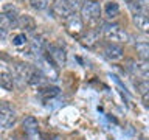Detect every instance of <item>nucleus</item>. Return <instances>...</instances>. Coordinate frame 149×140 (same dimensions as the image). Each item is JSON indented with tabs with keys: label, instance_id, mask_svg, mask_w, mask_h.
<instances>
[{
	"label": "nucleus",
	"instance_id": "nucleus-3",
	"mask_svg": "<svg viewBox=\"0 0 149 140\" xmlns=\"http://www.w3.org/2000/svg\"><path fill=\"white\" fill-rule=\"evenodd\" d=\"M16 121H17L16 111L6 103H2L0 104V128L9 129L16 125Z\"/></svg>",
	"mask_w": 149,
	"mask_h": 140
},
{
	"label": "nucleus",
	"instance_id": "nucleus-25",
	"mask_svg": "<svg viewBox=\"0 0 149 140\" xmlns=\"http://www.w3.org/2000/svg\"><path fill=\"white\" fill-rule=\"evenodd\" d=\"M137 90H138L140 95H144V93H148V90H149V84H148L146 79H143V81L137 83Z\"/></svg>",
	"mask_w": 149,
	"mask_h": 140
},
{
	"label": "nucleus",
	"instance_id": "nucleus-9",
	"mask_svg": "<svg viewBox=\"0 0 149 140\" xmlns=\"http://www.w3.org/2000/svg\"><path fill=\"white\" fill-rule=\"evenodd\" d=\"M16 25L20 28V30H23V33H33L37 28V23L36 20L33 19L31 16H28V14H23V16H19L17 20H16Z\"/></svg>",
	"mask_w": 149,
	"mask_h": 140
},
{
	"label": "nucleus",
	"instance_id": "nucleus-17",
	"mask_svg": "<svg viewBox=\"0 0 149 140\" xmlns=\"http://www.w3.org/2000/svg\"><path fill=\"white\" fill-rule=\"evenodd\" d=\"M37 92H39V95L42 98H53L56 95H59V87L56 86H40L37 89Z\"/></svg>",
	"mask_w": 149,
	"mask_h": 140
},
{
	"label": "nucleus",
	"instance_id": "nucleus-18",
	"mask_svg": "<svg viewBox=\"0 0 149 140\" xmlns=\"http://www.w3.org/2000/svg\"><path fill=\"white\" fill-rule=\"evenodd\" d=\"M45 79H47V76H45V73L42 72V70H36L34 69V72H33V75H31V78L28 79V84H31V86H42V84L45 83Z\"/></svg>",
	"mask_w": 149,
	"mask_h": 140
},
{
	"label": "nucleus",
	"instance_id": "nucleus-21",
	"mask_svg": "<svg viewBox=\"0 0 149 140\" xmlns=\"http://www.w3.org/2000/svg\"><path fill=\"white\" fill-rule=\"evenodd\" d=\"M134 72L137 73V75H140V76H141L143 79H146V78H148V72H149V65H148V62H146V61H143L141 64H135Z\"/></svg>",
	"mask_w": 149,
	"mask_h": 140
},
{
	"label": "nucleus",
	"instance_id": "nucleus-15",
	"mask_svg": "<svg viewBox=\"0 0 149 140\" xmlns=\"http://www.w3.org/2000/svg\"><path fill=\"white\" fill-rule=\"evenodd\" d=\"M2 14H5V16H8L11 20L14 22V25H16V20L19 17V9L14 3H5L2 6Z\"/></svg>",
	"mask_w": 149,
	"mask_h": 140
},
{
	"label": "nucleus",
	"instance_id": "nucleus-10",
	"mask_svg": "<svg viewBox=\"0 0 149 140\" xmlns=\"http://www.w3.org/2000/svg\"><path fill=\"white\" fill-rule=\"evenodd\" d=\"M104 55L110 61H120L121 58H123V55H124V50H123V47H121L120 44L110 42V44H107L104 47Z\"/></svg>",
	"mask_w": 149,
	"mask_h": 140
},
{
	"label": "nucleus",
	"instance_id": "nucleus-13",
	"mask_svg": "<svg viewBox=\"0 0 149 140\" xmlns=\"http://www.w3.org/2000/svg\"><path fill=\"white\" fill-rule=\"evenodd\" d=\"M127 5L134 16L135 14H148V0H132Z\"/></svg>",
	"mask_w": 149,
	"mask_h": 140
},
{
	"label": "nucleus",
	"instance_id": "nucleus-29",
	"mask_svg": "<svg viewBox=\"0 0 149 140\" xmlns=\"http://www.w3.org/2000/svg\"><path fill=\"white\" fill-rule=\"evenodd\" d=\"M0 140H5V139H3V137H0Z\"/></svg>",
	"mask_w": 149,
	"mask_h": 140
},
{
	"label": "nucleus",
	"instance_id": "nucleus-2",
	"mask_svg": "<svg viewBox=\"0 0 149 140\" xmlns=\"http://www.w3.org/2000/svg\"><path fill=\"white\" fill-rule=\"evenodd\" d=\"M101 16V5L96 0H86L81 5V19L88 23L98 20Z\"/></svg>",
	"mask_w": 149,
	"mask_h": 140
},
{
	"label": "nucleus",
	"instance_id": "nucleus-8",
	"mask_svg": "<svg viewBox=\"0 0 149 140\" xmlns=\"http://www.w3.org/2000/svg\"><path fill=\"white\" fill-rule=\"evenodd\" d=\"M45 48H47V41H45L44 36H34L30 41V50L34 56H37V58L44 56Z\"/></svg>",
	"mask_w": 149,
	"mask_h": 140
},
{
	"label": "nucleus",
	"instance_id": "nucleus-1",
	"mask_svg": "<svg viewBox=\"0 0 149 140\" xmlns=\"http://www.w3.org/2000/svg\"><path fill=\"white\" fill-rule=\"evenodd\" d=\"M101 33L107 41H112L113 44H123V42L129 41L127 33H126L120 25H116V23H109V22L104 23L101 28Z\"/></svg>",
	"mask_w": 149,
	"mask_h": 140
},
{
	"label": "nucleus",
	"instance_id": "nucleus-4",
	"mask_svg": "<svg viewBox=\"0 0 149 140\" xmlns=\"http://www.w3.org/2000/svg\"><path fill=\"white\" fill-rule=\"evenodd\" d=\"M47 55H48L50 59L56 64V67H62V65H65V62H67V51H65V48L61 45H56V44L50 45Z\"/></svg>",
	"mask_w": 149,
	"mask_h": 140
},
{
	"label": "nucleus",
	"instance_id": "nucleus-22",
	"mask_svg": "<svg viewBox=\"0 0 149 140\" xmlns=\"http://www.w3.org/2000/svg\"><path fill=\"white\" fill-rule=\"evenodd\" d=\"M50 2L48 0H30V6L36 11H44V9L48 8Z\"/></svg>",
	"mask_w": 149,
	"mask_h": 140
},
{
	"label": "nucleus",
	"instance_id": "nucleus-11",
	"mask_svg": "<svg viewBox=\"0 0 149 140\" xmlns=\"http://www.w3.org/2000/svg\"><path fill=\"white\" fill-rule=\"evenodd\" d=\"M67 30H68V33L72 36H78L79 33H82V30H84V23H82V19L79 17V16H76V14H73L72 17H68L67 19Z\"/></svg>",
	"mask_w": 149,
	"mask_h": 140
},
{
	"label": "nucleus",
	"instance_id": "nucleus-12",
	"mask_svg": "<svg viewBox=\"0 0 149 140\" xmlns=\"http://www.w3.org/2000/svg\"><path fill=\"white\" fill-rule=\"evenodd\" d=\"M22 128H23V132L28 134V135H34L37 132V128H39V123L34 117H25V120L22 121Z\"/></svg>",
	"mask_w": 149,
	"mask_h": 140
},
{
	"label": "nucleus",
	"instance_id": "nucleus-28",
	"mask_svg": "<svg viewBox=\"0 0 149 140\" xmlns=\"http://www.w3.org/2000/svg\"><path fill=\"white\" fill-rule=\"evenodd\" d=\"M124 2H127V3H130V2H132V0H124Z\"/></svg>",
	"mask_w": 149,
	"mask_h": 140
},
{
	"label": "nucleus",
	"instance_id": "nucleus-24",
	"mask_svg": "<svg viewBox=\"0 0 149 140\" xmlns=\"http://www.w3.org/2000/svg\"><path fill=\"white\" fill-rule=\"evenodd\" d=\"M13 45H16V47H22V45H25L26 42H28V39H26V34L25 33H19V34H16L13 37Z\"/></svg>",
	"mask_w": 149,
	"mask_h": 140
},
{
	"label": "nucleus",
	"instance_id": "nucleus-16",
	"mask_svg": "<svg viewBox=\"0 0 149 140\" xmlns=\"http://www.w3.org/2000/svg\"><path fill=\"white\" fill-rule=\"evenodd\" d=\"M134 23L143 33H148L149 31V19H148V14H135V16H134Z\"/></svg>",
	"mask_w": 149,
	"mask_h": 140
},
{
	"label": "nucleus",
	"instance_id": "nucleus-7",
	"mask_svg": "<svg viewBox=\"0 0 149 140\" xmlns=\"http://www.w3.org/2000/svg\"><path fill=\"white\" fill-rule=\"evenodd\" d=\"M0 86H2L5 90H13V89H14L13 72L5 64H2V62H0Z\"/></svg>",
	"mask_w": 149,
	"mask_h": 140
},
{
	"label": "nucleus",
	"instance_id": "nucleus-19",
	"mask_svg": "<svg viewBox=\"0 0 149 140\" xmlns=\"http://www.w3.org/2000/svg\"><path fill=\"white\" fill-rule=\"evenodd\" d=\"M104 13H106V16L110 17V19L116 17L120 14V5L116 2H107L106 6H104Z\"/></svg>",
	"mask_w": 149,
	"mask_h": 140
},
{
	"label": "nucleus",
	"instance_id": "nucleus-23",
	"mask_svg": "<svg viewBox=\"0 0 149 140\" xmlns=\"http://www.w3.org/2000/svg\"><path fill=\"white\" fill-rule=\"evenodd\" d=\"M14 25V22L9 19L8 16H5V14L0 13V30H3V31H8L9 28H11Z\"/></svg>",
	"mask_w": 149,
	"mask_h": 140
},
{
	"label": "nucleus",
	"instance_id": "nucleus-26",
	"mask_svg": "<svg viewBox=\"0 0 149 140\" xmlns=\"http://www.w3.org/2000/svg\"><path fill=\"white\" fill-rule=\"evenodd\" d=\"M64 2L67 3L73 11H76L78 8H81V0H64Z\"/></svg>",
	"mask_w": 149,
	"mask_h": 140
},
{
	"label": "nucleus",
	"instance_id": "nucleus-14",
	"mask_svg": "<svg viewBox=\"0 0 149 140\" xmlns=\"http://www.w3.org/2000/svg\"><path fill=\"white\" fill-rule=\"evenodd\" d=\"M98 39H100V31H98V30H88L87 34H84V36L81 37V42H82V45H86V47H88V48H92V47L96 45Z\"/></svg>",
	"mask_w": 149,
	"mask_h": 140
},
{
	"label": "nucleus",
	"instance_id": "nucleus-27",
	"mask_svg": "<svg viewBox=\"0 0 149 140\" xmlns=\"http://www.w3.org/2000/svg\"><path fill=\"white\" fill-rule=\"evenodd\" d=\"M5 37H6V31L0 30V39H5Z\"/></svg>",
	"mask_w": 149,
	"mask_h": 140
},
{
	"label": "nucleus",
	"instance_id": "nucleus-20",
	"mask_svg": "<svg viewBox=\"0 0 149 140\" xmlns=\"http://www.w3.org/2000/svg\"><path fill=\"white\" fill-rule=\"evenodd\" d=\"M135 48H137V53L140 56V59L141 61H148L149 58V44L148 42H138L137 45H135Z\"/></svg>",
	"mask_w": 149,
	"mask_h": 140
},
{
	"label": "nucleus",
	"instance_id": "nucleus-5",
	"mask_svg": "<svg viewBox=\"0 0 149 140\" xmlns=\"http://www.w3.org/2000/svg\"><path fill=\"white\" fill-rule=\"evenodd\" d=\"M51 13H53L54 17L64 19V20H65V19H68V17H72L74 14V11L64 2V0H56V2L51 5Z\"/></svg>",
	"mask_w": 149,
	"mask_h": 140
},
{
	"label": "nucleus",
	"instance_id": "nucleus-6",
	"mask_svg": "<svg viewBox=\"0 0 149 140\" xmlns=\"http://www.w3.org/2000/svg\"><path fill=\"white\" fill-rule=\"evenodd\" d=\"M33 72H34V67L30 65L28 62H17V64H14V75L13 76L28 83V79L31 78Z\"/></svg>",
	"mask_w": 149,
	"mask_h": 140
}]
</instances>
